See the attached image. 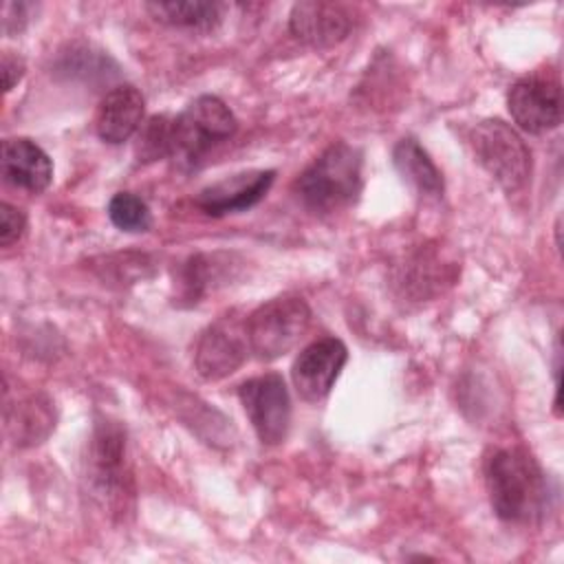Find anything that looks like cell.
<instances>
[{"mask_svg": "<svg viewBox=\"0 0 564 564\" xmlns=\"http://www.w3.org/2000/svg\"><path fill=\"white\" fill-rule=\"evenodd\" d=\"M88 478L108 502H126L130 471L126 460V432L115 421L95 423L88 447Z\"/></svg>", "mask_w": 564, "mask_h": 564, "instance_id": "ba28073f", "label": "cell"}, {"mask_svg": "<svg viewBox=\"0 0 564 564\" xmlns=\"http://www.w3.org/2000/svg\"><path fill=\"white\" fill-rule=\"evenodd\" d=\"M145 9L161 24H167L174 29L198 31V33L214 31L220 22V4L218 2H203V0L148 2Z\"/></svg>", "mask_w": 564, "mask_h": 564, "instance_id": "e0dca14e", "label": "cell"}, {"mask_svg": "<svg viewBox=\"0 0 564 564\" xmlns=\"http://www.w3.org/2000/svg\"><path fill=\"white\" fill-rule=\"evenodd\" d=\"M108 218L117 229L128 234H143L152 227V214L148 203L132 192H119L110 198Z\"/></svg>", "mask_w": 564, "mask_h": 564, "instance_id": "ac0fdd59", "label": "cell"}, {"mask_svg": "<svg viewBox=\"0 0 564 564\" xmlns=\"http://www.w3.org/2000/svg\"><path fill=\"white\" fill-rule=\"evenodd\" d=\"M238 121L229 106L214 97H196L172 123V156L185 167H194L212 148L234 137Z\"/></svg>", "mask_w": 564, "mask_h": 564, "instance_id": "3957f363", "label": "cell"}, {"mask_svg": "<svg viewBox=\"0 0 564 564\" xmlns=\"http://www.w3.org/2000/svg\"><path fill=\"white\" fill-rule=\"evenodd\" d=\"M302 205L333 214L352 205L361 192V152L346 141L330 143L293 185Z\"/></svg>", "mask_w": 564, "mask_h": 564, "instance_id": "7a4b0ae2", "label": "cell"}, {"mask_svg": "<svg viewBox=\"0 0 564 564\" xmlns=\"http://www.w3.org/2000/svg\"><path fill=\"white\" fill-rule=\"evenodd\" d=\"M311 324V308L297 295H280L260 304L245 319L249 350L260 361L286 355L304 337Z\"/></svg>", "mask_w": 564, "mask_h": 564, "instance_id": "277c9868", "label": "cell"}, {"mask_svg": "<svg viewBox=\"0 0 564 564\" xmlns=\"http://www.w3.org/2000/svg\"><path fill=\"white\" fill-rule=\"evenodd\" d=\"M485 485L494 513L513 524L540 520L549 511V478L522 447H500L485 458Z\"/></svg>", "mask_w": 564, "mask_h": 564, "instance_id": "6da1fadb", "label": "cell"}, {"mask_svg": "<svg viewBox=\"0 0 564 564\" xmlns=\"http://www.w3.org/2000/svg\"><path fill=\"white\" fill-rule=\"evenodd\" d=\"M172 123L174 117L159 115L139 128L137 156L139 161H159L172 156Z\"/></svg>", "mask_w": 564, "mask_h": 564, "instance_id": "d6986e66", "label": "cell"}, {"mask_svg": "<svg viewBox=\"0 0 564 564\" xmlns=\"http://www.w3.org/2000/svg\"><path fill=\"white\" fill-rule=\"evenodd\" d=\"M2 178L24 192L40 194L53 181L48 154L31 139L13 137L2 141Z\"/></svg>", "mask_w": 564, "mask_h": 564, "instance_id": "4fadbf2b", "label": "cell"}, {"mask_svg": "<svg viewBox=\"0 0 564 564\" xmlns=\"http://www.w3.org/2000/svg\"><path fill=\"white\" fill-rule=\"evenodd\" d=\"M476 161L507 192L522 189L531 174V152L522 137L500 119H485L471 130Z\"/></svg>", "mask_w": 564, "mask_h": 564, "instance_id": "5b68a950", "label": "cell"}, {"mask_svg": "<svg viewBox=\"0 0 564 564\" xmlns=\"http://www.w3.org/2000/svg\"><path fill=\"white\" fill-rule=\"evenodd\" d=\"M346 361L348 350L337 337H322L308 344L295 357L291 368V379L297 394L311 403L322 401L330 392Z\"/></svg>", "mask_w": 564, "mask_h": 564, "instance_id": "9c48e42d", "label": "cell"}, {"mask_svg": "<svg viewBox=\"0 0 564 564\" xmlns=\"http://www.w3.org/2000/svg\"><path fill=\"white\" fill-rule=\"evenodd\" d=\"M24 229H26L24 212L9 203H2L0 205V245L2 247L13 245L15 240L22 238Z\"/></svg>", "mask_w": 564, "mask_h": 564, "instance_id": "ffe728a7", "label": "cell"}, {"mask_svg": "<svg viewBox=\"0 0 564 564\" xmlns=\"http://www.w3.org/2000/svg\"><path fill=\"white\" fill-rule=\"evenodd\" d=\"M507 108L520 130L542 134L562 123V86L557 75L535 70L511 84Z\"/></svg>", "mask_w": 564, "mask_h": 564, "instance_id": "8992f818", "label": "cell"}, {"mask_svg": "<svg viewBox=\"0 0 564 564\" xmlns=\"http://www.w3.org/2000/svg\"><path fill=\"white\" fill-rule=\"evenodd\" d=\"M145 99L134 86H117L99 104L95 128L106 143H123L143 126Z\"/></svg>", "mask_w": 564, "mask_h": 564, "instance_id": "5bb4252c", "label": "cell"}, {"mask_svg": "<svg viewBox=\"0 0 564 564\" xmlns=\"http://www.w3.org/2000/svg\"><path fill=\"white\" fill-rule=\"evenodd\" d=\"M249 341L245 322L238 324L229 317L207 326L198 341H196V355L194 364L203 379L218 381L231 372H236L247 355H249Z\"/></svg>", "mask_w": 564, "mask_h": 564, "instance_id": "30bf717a", "label": "cell"}, {"mask_svg": "<svg viewBox=\"0 0 564 564\" xmlns=\"http://www.w3.org/2000/svg\"><path fill=\"white\" fill-rule=\"evenodd\" d=\"M392 163L401 178L412 185L419 194L438 198L445 189L443 174L427 154V150L412 137L401 139L392 150Z\"/></svg>", "mask_w": 564, "mask_h": 564, "instance_id": "2e32d148", "label": "cell"}, {"mask_svg": "<svg viewBox=\"0 0 564 564\" xmlns=\"http://www.w3.org/2000/svg\"><path fill=\"white\" fill-rule=\"evenodd\" d=\"M238 399L264 445H280L291 425V399L284 379L278 372H267L247 379L238 388Z\"/></svg>", "mask_w": 564, "mask_h": 564, "instance_id": "52a82bcc", "label": "cell"}, {"mask_svg": "<svg viewBox=\"0 0 564 564\" xmlns=\"http://www.w3.org/2000/svg\"><path fill=\"white\" fill-rule=\"evenodd\" d=\"M273 170H249L227 176L198 192L196 205L207 216H225L258 205L273 185Z\"/></svg>", "mask_w": 564, "mask_h": 564, "instance_id": "8fae6325", "label": "cell"}, {"mask_svg": "<svg viewBox=\"0 0 564 564\" xmlns=\"http://www.w3.org/2000/svg\"><path fill=\"white\" fill-rule=\"evenodd\" d=\"M289 29L300 42L313 48H328L346 40L352 29V18L341 4L304 0L293 4Z\"/></svg>", "mask_w": 564, "mask_h": 564, "instance_id": "7c38bea8", "label": "cell"}, {"mask_svg": "<svg viewBox=\"0 0 564 564\" xmlns=\"http://www.w3.org/2000/svg\"><path fill=\"white\" fill-rule=\"evenodd\" d=\"M0 68H2V90L9 93L24 75V62L20 55H13L11 51H4L2 53V62H0Z\"/></svg>", "mask_w": 564, "mask_h": 564, "instance_id": "44dd1931", "label": "cell"}, {"mask_svg": "<svg viewBox=\"0 0 564 564\" xmlns=\"http://www.w3.org/2000/svg\"><path fill=\"white\" fill-rule=\"evenodd\" d=\"M55 427L53 401L46 394H29L4 408V430L9 438L20 445L42 443Z\"/></svg>", "mask_w": 564, "mask_h": 564, "instance_id": "9a60e30c", "label": "cell"}]
</instances>
